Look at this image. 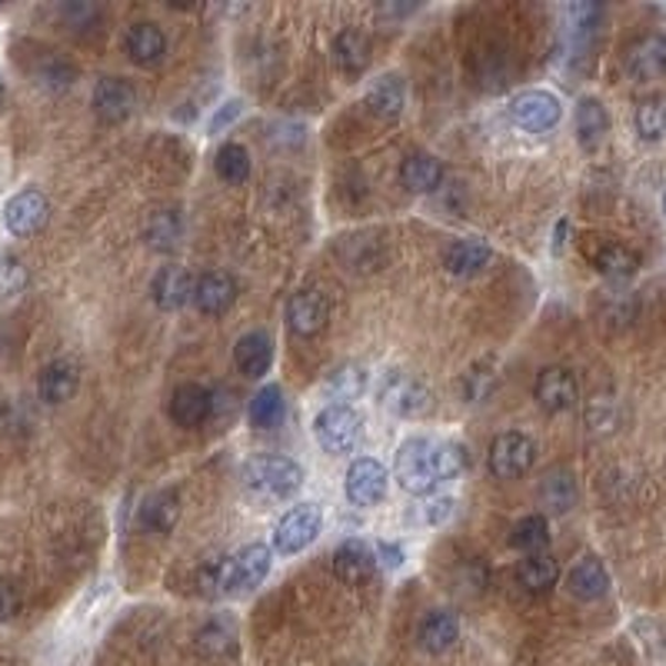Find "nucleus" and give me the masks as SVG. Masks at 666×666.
I'll return each instance as SVG.
<instances>
[{"label":"nucleus","instance_id":"nucleus-1","mask_svg":"<svg viewBox=\"0 0 666 666\" xmlns=\"http://www.w3.org/2000/svg\"><path fill=\"white\" fill-rule=\"evenodd\" d=\"M244 486L267 500L293 496L303 486V466L283 453H257L244 463Z\"/></svg>","mask_w":666,"mask_h":666},{"label":"nucleus","instance_id":"nucleus-2","mask_svg":"<svg viewBox=\"0 0 666 666\" xmlns=\"http://www.w3.org/2000/svg\"><path fill=\"white\" fill-rule=\"evenodd\" d=\"M273 550L267 544H247L214 570V587L221 593H250L270 577Z\"/></svg>","mask_w":666,"mask_h":666},{"label":"nucleus","instance_id":"nucleus-3","mask_svg":"<svg viewBox=\"0 0 666 666\" xmlns=\"http://www.w3.org/2000/svg\"><path fill=\"white\" fill-rule=\"evenodd\" d=\"M394 476L397 483L413 493V496H427L437 490V470H433V443L427 437H410L400 443L397 460H394Z\"/></svg>","mask_w":666,"mask_h":666},{"label":"nucleus","instance_id":"nucleus-4","mask_svg":"<svg viewBox=\"0 0 666 666\" xmlns=\"http://www.w3.org/2000/svg\"><path fill=\"white\" fill-rule=\"evenodd\" d=\"M377 397L387 410H394L397 417H407V420H420L433 410V394L423 380L404 374V370H387L380 377V387H377Z\"/></svg>","mask_w":666,"mask_h":666},{"label":"nucleus","instance_id":"nucleus-5","mask_svg":"<svg viewBox=\"0 0 666 666\" xmlns=\"http://www.w3.org/2000/svg\"><path fill=\"white\" fill-rule=\"evenodd\" d=\"M313 437L326 453H351L361 440V413L351 404H326L313 417Z\"/></svg>","mask_w":666,"mask_h":666},{"label":"nucleus","instance_id":"nucleus-6","mask_svg":"<svg viewBox=\"0 0 666 666\" xmlns=\"http://www.w3.org/2000/svg\"><path fill=\"white\" fill-rule=\"evenodd\" d=\"M320 530H323V511L316 504H297L273 527V554L297 557L320 537Z\"/></svg>","mask_w":666,"mask_h":666},{"label":"nucleus","instance_id":"nucleus-7","mask_svg":"<svg viewBox=\"0 0 666 666\" xmlns=\"http://www.w3.org/2000/svg\"><path fill=\"white\" fill-rule=\"evenodd\" d=\"M534 460H537L534 437L517 433V430L500 433L490 443V450H486V466H490V473L496 480H517V476H524L534 466Z\"/></svg>","mask_w":666,"mask_h":666},{"label":"nucleus","instance_id":"nucleus-8","mask_svg":"<svg viewBox=\"0 0 666 666\" xmlns=\"http://www.w3.org/2000/svg\"><path fill=\"white\" fill-rule=\"evenodd\" d=\"M387 486H390V470L377 456H357L347 466L344 493H347V500H351L354 507H377V504H384Z\"/></svg>","mask_w":666,"mask_h":666},{"label":"nucleus","instance_id":"nucleus-9","mask_svg":"<svg viewBox=\"0 0 666 666\" xmlns=\"http://www.w3.org/2000/svg\"><path fill=\"white\" fill-rule=\"evenodd\" d=\"M511 117L527 133H547L560 123L563 104L550 90H524L511 100Z\"/></svg>","mask_w":666,"mask_h":666},{"label":"nucleus","instance_id":"nucleus-10","mask_svg":"<svg viewBox=\"0 0 666 666\" xmlns=\"http://www.w3.org/2000/svg\"><path fill=\"white\" fill-rule=\"evenodd\" d=\"M47 214H51V204H47L44 191L24 187L4 204V227L11 237H31L47 224Z\"/></svg>","mask_w":666,"mask_h":666},{"label":"nucleus","instance_id":"nucleus-11","mask_svg":"<svg viewBox=\"0 0 666 666\" xmlns=\"http://www.w3.org/2000/svg\"><path fill=\"white\" fill-rule=\"evenodd\" d=\"M623 67H626V77L636 84H653L666 77V37L646 34L633 41L623 54Z\"/></svg>","mask_w":666,"mask_h":666},{"label":"nucleus","instance_id":"nucleus-12","mask_svg":"<svg viewBox=\"0 0 666 666\" xmlns=\"http://www.w3.org/2000/svg\"><path fill=\"white\" fill-rule=\"evenodd\" d=\"M534 397L547 413H567L580 400V384L567 367H544L534 384Z\"/></svg>","mask_w":666,"mask_h":666},{"label":"nucleus","instance_id":"nucleus-13","mask_svg":"<svg viewBox=\"0 0 666 666\" xmlns=\"http://www.w3.org/2000/svg\"><path fill=\"white\" fill-rule=\"evenodd\" d=\"M150 297L163 313H174L194 300V280L181 264H166L150 280Z\"/></svg>","mask_w":666,"mask_h":666},{"label":"nucleus","instance_id":"nucleus-14","mask_svg":"<svg viewBox=\"0 0 666 666\" xmlns=\"http://www.w3.org/2000/svg\"><path fill=\"white\" fill-rule=\"evenodd\" d=\"M326 316H330V307L320 290H297L287 300V323L297 337H307V341L316 337V333L326 326Z\"/></svg>","mask_w":666,"mask_h":666},{"label":"nucleus","instance_id":"nucleus-15","mask_svg":"<svg viewBox=\"0 0 666 666\" xmlns=\"http://www.w3.org/2000/svg\"><path fill=\"white\" fill-rule=\"evenodd\" d=\"M166 413H171V420L184 430H194L201 423L211 420L214 413V397L207 387L201 384H181L174 394H171V404H166Z\"/></svg>","mask_w":666,"mask_h":666},{"label":"nucleus","instance_id":"nucleus-16","mask_svg":"<svg viewBox=\"0 0 666 666\" xmlns=\"http://www.w3.org/2000/svg\"><path fill=\"white\" fill-rule=\"evenodd\" d=\"M137 107V90L130 80H120V77H104L97 80L94 87V110L100 120L107 123H120L133 114Z\"/></svg>","mask_w":666,"mask_h":666},{"label":"nucleus","instance_id":"nucleus-17","mask_svg":"<svg viewBox=\"0 0 666 666\" xmlns=\"http://www.w3.org/2000/svg\"><path fill=\"white\" fill-rule=\"evenodd\" d=\"M333 570H337V577L351 587H361L367 583L374 573H377V557H374V547L351 537L337 547V554H333Z\"/></svg>","mask_w":666,"mask_h":666},{"label":"nucleus","instance_id":"nucleus-18","mask_svg":"<svg viewBox=\"0 0 666 666\" xmlns=\"http://www.w3.org/2000/svg\"><path fill=\"white\" fill-rule=\"evenodd\" d=\"M234 364L244 377L257 380L273 367V341L264 330H250L234 344Z\"/></svg>","mask_w":666,"mask_h":666},{"label":"nucleus","instance_id":"nucleus-19","mask_svg":"<svg viewBox=\"0 0 666 666\" xmlns=\"http://www.w3.org/2000/svg\"><path fill=\"white\" fill-rule=\"evenodd\" d=\"M234 300H237V283H234V277L224 273V270H211V273H204V277L194 283V303H197V310L207 313V316L227 313V310L234 307Z\"/></svg>","mask_w":666,"mask_h":666},{"label":"nucleus","instance_id":"nucleus-20","mask_svg":"<svg viewBox=\"0 0 666 666\" xmlns=\"http://www.w3.org/2000/svg\"><path fill=\"white\" fill-rule=\"evenodd\" d=\"M77 387H80V370L74 361H51L37 377V394L51 407L67 404L77 394Z\"/></svg>","mask_w":666,"mask_h":666},{"label":"nucleus","instance_id":"nucleus-21","mask_svg":"<svg viewBox=\"0 0 666 666\" xmlns=\"http://www.w3.org/2000/svg\"><path fill=\"white\" fill-rule=\"evenodd\" d=\"M181 520V496L178 490H157L143 500L140 527L150 534H171Z\"/></svg>","mask_w":666,"mask_h":666},{"label":"nucleus","instance_id":"nucleus-22","mask_svg":"<svg viewBox=\"0 0 666 666\" xmlns=\"http://www.w3.org/2000/svg\"><path fill=\"white\" fill-rule=\"evenodd\" d=\"M123 51H127L130 64H137V67H153V64L163 57V51H166V37H163V31H160L157 24L137 21V24L127 31V37H123Z\"/></svg>","mask_w":666,"mask_h":666},{"label":"nucleus","instance_id":"nucleus-23","mask_svg":"<svg viewBox=\"0 0 666 666\" xmlns=\"http://www.w3.org/2000/svg\"><path fill=\"white\" fill-rule=\"evenodd\" d=\"M333 61L347 77H361L370 67V37L361 28H344L333 41Z\"/></svg>","mask_w":666,"mask_h":666},{"label":"nucleus","instance_id":"nucleus-24","mask_svg":"<svg viewBox=\"0 0 666 666\" xmlns=\"http://www.w3.org/2000/svg\"><path fill=\"white\" fill-rule=\"evenodd\" d=\"M443 181V163L433 153H410L400 166V184L410 194H433Z\"/></svg>","mask_w":666,"mask_h":666},{"label":"nucleus","instance_id":"nucleus-25","mask_svg":"<svg viewBox=\"0 0 666 666\" xmlns=\"http://www.w3.org/2000/svg\"><path fill=\"white\" fill-rule=\"evenodd\" d=\"M567 590H570V597L587 600V603L600 600L610 590V573H606L603 560H597V557L577 560V567L567 573Z\"/></svg>","mask_w":666,"mask_h":666},{"label":"nucleus","instance_id":"nucleus-26","mask_svg":"<svg viewBox=\"0 0 666 666\" xmlns=\"http://www.w3.org/2000/svg\"><path fill=\"white\" fill-rule=\"evenodd\" d=\"M404 100H407V90L397 74H384L367 87V110L380 120H397L404 114Z\"/></svg>","mask_w":666,"mask_h":666},{"label":"nucleus","instance_id":"nucleus-27","mask_svg":"<svg viewBox=\"0 0 666 666\" xmlns=\"http://www.w3.org/2000/svg\"><path fill=\"white\" fill-rule=\"evenodd\" d=\"M610 133V114L597 97H583L577 104V140L583 150H600Z\"/></svg>","mask_w":666,"mask_h":666},{"label":"nucleus","instance_id":"nucleus-28","mask_svg":"<svg viewBox=\"0 0 666 666\" xmlns=\"http://www.w3.org/2000/svg\"><path fill=\"white\" fill-rule=\"evenodd\" d=\"M28 74H31L41 87H47V90H67V87H74V80H77V67H74L67 57H61L57 51H41V54H34Z\"/></svg>","mask_w":666,"mask_h":666},{"label":"nucleus","instance_id":"nucleus-29","mask_svg":"<svg viewBox=\"0 0 666 666\" xmlns=\"http://www.w3.org/2000/svg\"><path fill=\"white\" fill-rule=\"evenodd\" d=\"M420 646L427 653H447L460 640V620L450 610H430L420 623Z\"/></svg>","mask_w":666,"mask_h":666},{"label":"nucleus","instance_id":"nucleus-30","mask_svg":"<svg viewBox=\"0 0 666 666\" xmlns=\"http://www.w3.org/2000/svg\"><path fill=\"white\" fill-rule=\"evenodd\" d=\"M490 257H493V250H490L486 240H480V237H463V240H456V244L447 250V270L456 273V277H473V273H480V270L490 264Z\"/></svg>","mask_w":666,"mask_h":666},{"label":"nucleus","instance_id":"nucleus-31","mask_svg":"<svg viewBox=\"0 0 666 666\" xmlns=\"http://www.w3.org/2000/svg\"><path fill=\"white\" fill-rule=\"evenodd\" d=\"M593 267H597L603 277H610V280H626V277L636 273L640 260H636V254H633L630 247L606 240V244H600V247L593 250Z\"/></svg>","mask_w":666,"mask_h":666},{"label":"nucleus","instance_id":"nucleus-32","mask_svg":"<svg viewBox=\"0 0 666 666\" xmlns=\"http://www.w3.org/2000/svg\"><path fill=\"white\" fill-rule=\"evenodd\" d=\"M287 417V400L283 390L277 384H267L264 390H257V397L250 400V423L254 430H273L280 427Z\"/></svg>","mask_w":666,"mask_h":666},{"label":"nucleus","instance_id":"nucleus-33","mask_svg":"<svg viewBox=\"0 0 666 666\" xmlns=\"http://www.w3.org/2000/svg\"><path fill=\"white\" fill-rule=\"evenodd\" d=\"M540 504L550 514H567L577 504V480L567 470H554L540 480Z\"/></svg>","mask_w":666,"mask_h":666},{"label":"nucleus","instance_id":"nucleus-34","mask_svg":"<svg viewBox=\"0 0 666 666\" xmlns=\"http://www.w3.org/2000/svg\"><path fill=\"white\" fill-rule=\"evenodd\" d=\"M517 580H520V587H524L527 593H547V590L560 580V567H557L554 557L537 554V557L520 560V567H517Z\"/></svg>","mask_w":666,"mask_h":666},{"label":"nucleus","instance_id":"nucleus-35","mask_svg":"<svg viewBox=\"0 0 666 666\" xmlns=\"http://www.w3.org/2000/svg\"><path fill=\"white\" fill-rule=\"evenodd\" d=\"M547 544H550V524H547L544 514H530V517L517 520V527L511 534V547L514 550H520L527 557H537V554L547 550Z\"/></svg>","mask_w":666,"mask_h":666},{"label":"nucleus","instance_id":"nucleus-36","mask_svg":"<svg viewBox=\"0 0 666 666\" xmlns=\"http://www.w3.org/2000/svg\"><path fill=\"white\" fill-rule=\"evenodd\" d=\"M214 171L224 184H244L250 178V153L240 143H224L214 157Z\"/></svg>","mask_w":666,"mask_h":666},{"label":"nucleus","instance_id":"nucleus-37","mask_svg":"<svg viewBox=\"0 0 666 666\" xmlns=\"http://www.w3.org/2000/svg\"><path fill=\"white\" fill-rule=\"evenodd\" d=\"M364 387H367V370H361V367H341V370H333V374L326 377L323 394H326V400H333V404H347V400L361 397Z\"/></svg>","mask_w":666,"mask_h":666},{"label":"nucleus","instance_id":"nucleus-38","mask_svg":"<svg viewBox=\"0 0 666 666\" xmlns=\"http://www.w3.org/2000/svg\"><path fill=\"white\" fill-rule=\"evenodd\" d=\"M636 133L643 140H663L666 137V97H646L640 107H636Z\"/></svg>","mask_w":666,"mask_h":666},{"label":"nucleus","instance_id":"nucleus-39","mask_svg":"<svg viewBox=\"0 0 666 666\" xmlns=\"http://www.w3.org/2000/svg\"><path fill=\"white\" fill-rule=\"evenodd\" d=\"M433 470H437L440 483L456 480L466 470V450H463V443H456V440L433 443Z\"/></svg>","mask_w":666,"mask_h":666},{"label":"nucleus","instance_id":"nucleus-40","mask_svg":"<svg viewBox=\"0 0 666 666\" xmlns=\"http://www.w3.org/2000/svg\"><path fill=\"white\" fill-rule=\"evenodd\" d=\"M178 237H181V221H178V214H171V211L157 214V217L150 221V227H147V244L157 247V250H171Z\"/></svg>","mask_w":666,"mask_h":666},{"label":"nucleus","instance_id":"nucleus-41","mask_svg":"<svg viewBox=\"0 0 666 666\" xmlns=\"http://www.w3.org/2000/svg\"><path fill=\"white\" fill-rule=\"evenodd\" d=\"M597 24H600V8L597 4H570L567 8V28L577 37V44L590 41Z\"/></svg>","mask_w":666,"mask_h":666},{"label":"nucleus","instance_id":"nucleus-42","mask_svg":"<svg viewBox=\"0 0 666 666\" xmlns=\"http://www.w3.org/2000/svg\"><path fill=\"white\" fill-rule=\"evenodd\" d=\"M28 287V270L18 257L0 254V297H18Z\"/></svg>","mask_w":666,"mask_h":666},{"label":"nucleus","instance_id":"nucleus-43","mask_svg":"<svg viewBox=\"0 0 666 666\" xmlns=\"http://www.w3.org/2000/svg\"><path fill=\"white\" fill-rule=\"evenodd\" d=\"M201 649L204 653H227L234 646V626H227L224 620H214L201 630Z\"/></svg>","mask_w":666,"mask_h":666},{"label":"nucleus","instance_id":"nucleus-44","mask_svg":"<svg viewBox=\"0 0 666 666\" xmlns=\"http://www.w3.org/2000/svg\"><path fill=\"white\" fill-rule=\"evenodd\" d=\"M493 384H496V377L490 374V367H486V364H476V367L466 374V380H463V397L473 400V404H480V400L490 397Z\"/></svg>","mask_w":666,"mask_h":666},{"label":"nucleus","instance_id":"nucleus-45","mask_svg":"<svg viewBox=\"0 0 666 666\" xmlns=\"http://www.w3.org/2000/svg\"><path fill=\"white\" fill-rule=\"evenodd\" d=\"M240 114H244V100H237V97H234V100H224V104L217 107V114L211 117V127H207V130L217 137V133H224L230 123H237Z\"/></svg>","mask_w":666,"mask_h":666},{"label":"nucleus","instance_id":"nucleus-46","mask_svg":"<svg viewBox=\"0 0 666 666\" xmlns=\"http://www.w3.org/2000/svg\"><path fill=\"white\" fill-rule=\"evenodd\" d=\"M61 18H64L74 31H84V28H90L100 14H97L94 4H64V8H61Z\"/></svg>","mask_w":666,"mask_h":666},{"label":"nucleus","instance_id":"nucleus-47","mask_svg":"<svg viewBox=\"0 0 666 666\" xmlns=\"http://www.w3.org/2000/svg\"><path fill=\"white\" fill-rule=\"evenodd\" d=\"M374 557H377V563L384 567V570H400L404 567V560H407V554H404V547L400 544H390V540H380L377 547H374Z\"/></svg>","mask_w":666,"mask_h":666},{"label":"nucleus","instance_id":"nucleus-48","mask_svg":"<svg viewBox=\"0 0 666 666\" xmlns=\"http://www.w3.org/2000/svg\"><path fill=\"white\" fill-rule=\"evenodd\" d=\"M453 507H456V500H450V496H443V500H430V504L423 507V511H427V524H433V527L447 524V520L453 517Z\"/></svg>","mask_w":666,"mask_h":666},{"label":"nucleus","instance_id":"nucleus-49","mask_svg":"<svg viewBox=\"0 0 666 666\" xmlns=\"http://www.w3.org/2000/svg\"><path fill=\"white\" fill-rule=\"evenodd\" d=\"M21 610V597L11 583H0V620H14Z\"/></svg>","mask_w":666,"mask_h":666},{"label":"nucleus","instance_id":"nucleus-50","mask_svg":"<svg viewBox=\"0 0 666 666\" xmlns=\"http://www.w3.org/2000/svg\"><path fill=\"white\" fill-rule=\"evenodd\" d=\"M563 234H567V221L557 224V240H554V250H557V254L563 250Z\"/></svg>","mask_w":666,"mask_h":666},{"label":"nucleus","instance_id":"nucleus-51","mask_svg":"<svg viewBox=\"0 0 666 666\" xmlns=\"http://www.w3.org/2000/svg\"><path fill=\"white\" fill-rule=\"evenodd\" d=\"M0 104H4V80H0Z\"/></svg>","mask_w":666,"mask_h":666},{"label":"nucleus","instance_id":"nucleus-52","mask_svg":"<svg viewBox=\"0 0 666 666\" xmlns=\"http://www.w3.org/2000/svg\"><path fill=\"white\" fill-rule=\"evenodd\" d=\"M663 211H666V194H663Z\"/></svg>","mask_w":666,"mask_h":666}]
</instances>
